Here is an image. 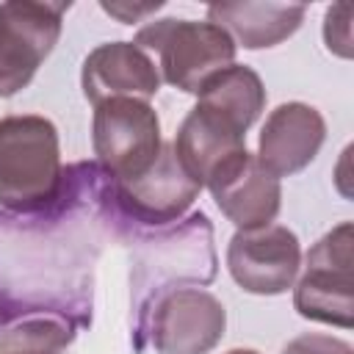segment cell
Segmentation results:
<instances>
[{
	"label": "cell",
	"instance_id": "cell-7",
	"mask_svg": "<svg viewBox=\"0 0 354 354\" xmlns=\"http://www.w3.org/2000/svg\"><path fill=\"white\" fill-rule=\"evenodd\" d=\"M351 243H354L351 221H343L307 252L304 274L293 293V307L299 310V315L318 324L351 329L354 324Z\"/></svg>",
	"mask_w": 354,
	"mask_h": 354
},
{
	"label": "cell",
	"instance_id": "cell-12",
	"mask_svg": "<svg viewBox=\"0 0 354 354\" xmlns=\"http://www.w3.org/2000/svg\"><path fill=\"white\" fill-rule=\"evenodd\" d=\"M324 138H326V124L313 105L282 102L268 113L260 130L254 158L268 174L279 180L310 166Z\"/></svg>",
	"mask_w": 354,
	"mask_h": 354
},
{
	"label": "cell",
	"instance_id": "cell-4",
	"mask_svg": "<svg viewBox=\"0 0 354 354\" xmlns=\"http://www.w3.org/2000/svg\"><path fill=\"white\" fill-rule=\"evenodd\" d=\"M133 44L155 53L163 80L188 94H199L213 75L235 61L232 36L207 19H155L136 33Z\"/></svg>",
	"mask_w": 354,
	"mask_h": 354
},
{
	"label": "cell",
	"instance_id": "cell-13",
	"mask_svg": "<svg viewBox=\"0 0 354 354\" xmlns=\"http://www.w3.org/2000/svg\"><path fill=\"white\" fill-rule=\"evenodd\" d=\"M80 83L86 100L94 105L113 97L149 100L160 88V72L149 53L133 41H108L86 55Z\"/></svg>",
	"mask_w": 354,
	"mask_h": 354
},
{
	"label": "cell",
	"instance_id": "cell-14",
	"mask_svg": "<svg viewBox=\"0 0 354 354\" xmlns=\"http://www.w3.org/2000/svg\"><path fill=\"white\" fill-rule=\"evenodd\" d=\"M174 155L183 163V169L205 185L210 171L224 163L230 155L246 149V130L235 124L221 111L196 102L188 116L183 119L177 138H174Z\"/></svg>",
	"mask_w": 354,
	"mask_h": 354
},
{
	"label": "cell",
	"instance_id": "cell-20",
	"mask_svg": "<svg viewBox=\"0 0 354 354\" xmlns=\"http://www.w3.org/2000/svg\"><path fill=\"white\" fill-rule=\"evenodd\" d=\"M160 6H163V3H147V6H130V3H102V11L130 25V22H138L141 17H147V14L158 11Z\"/></svg>",
	"mask_w": 354,
	"mask_h": 354
},
{
	"label": "cell",
	"instance_id": "cell-2",
	"mask_svg": "<svg viewBox=\"0 0 354 354\" xmlns=\"http://www.w3.org/2000/svg\"><path fill=\"white\" fill-rule=\"evenodd\" d=\"M122 241L133 246V307L136 329L158 296L185 282L205 285L216 277L213 227L205 213H191L166 227H138L122 218ZM133 329V332H136Z\"/></svg>",
	"mask_w": 354,
	"mask_h": 354
},
{
	"label": "cell",
	"instance_id": "cell-3",
	"mask_svg": "<svg viewBox=\"0 0 354 354\" xmlns=\"http://www.w3.org/2000/svg\"><path fill=\"white\" fill-rule=\"evenodd\" d=\"M64 180L58 130L36 113L0 119V207L33 213L47 207Z\"/></svg>",
	"mask_w": 354,
	"mask_h": 354
},
{
	"label": "cell",
	"instance_id": "cell-18",
	"mask_svg": "<svg viewBox=\"0 0 354 354\" xmlns=\"http://www.w3.org/2000/svg\"><path fill=\"white\" fill-rule=\"evenodd\" d=\"M351 3H335L326 8L324 17V41L329 47V53L340 55V58H351L354 47H351Z\"/></svg>",
	"mask_w": 354,
	"mask_h": 354
},
{
	"label": "cell",
	"instance_id": "cell-17",
	"mask_svg": "<svg viewBox=\"0 0 354 354\" xmlns=\"http://www.w3.org/2000/svg\"><path fill=\"white\" fill-rule=\"evenodd\" d=\"M77 326L53 318V315H30L6 324L0 335V354H64L75 340Z\"/></svg>",
	"mask_w": 354,
	"mask_h": 354
},
{
	"label": "cell",
	"instance_id": "cell-21",
	"mask_svg": "<svg viewBox=\"0 0 354 354\" xmlns=\"http://www.w3.org/2000/svg\"><path fill=\"white\" fill-rule=\"evenodd\" d=\"M227 354H257L254 348H232V351H227Z\"/></svg>",
	"mask_w": 354,
	"mask_h": 354
},
{
	"label": "cell",
	"instance_id": "cell-9",
	"mask_svg": "<svg viewBox=\"0 0 354 354\" xmlns=\"http://www.w3.org/2000/svg\"><path fill=\"white\" fill-rule=\"evenodd\" d=\"M202 183H196L174 155L171 144H163L158 160L149 171L136 180L113 183L111 196L122 218L138 227H166L185 216V210L199 196Z\"/></svg>",
	"mask_w": 354,
	"mask_h": 354
},
{
	"label": "cell",
	"instance_id": "cell-1",
	"mask_svg": "<svg viewBox=\"0 0 354 354\" xmlns=\"http://www.w3.org/2000/svg\"><path fill=\"white\" fill-rule=\"evenodd\" d=\"M122 216L97 160L64 169L58 196L33 213L0 210V324L53 315L91 324L94 268Z\"/></svg>",
	"mask_w": 354,
	"mask_h": 354
},
{
	"label": "cell",
	"instance_id": "cell-8",
	"mask_svg": "<svg viewBox=\"0 0 354 354\" xmlns=\"http://www.w3.org/2000/svg\"><path fill=\"white\" fill-rule=\"evenodd\" d=\"M69 3L11 0L0 3V97L25 88L61 36Z\"/></svg>",
	"mask_w": 354,
	"mask_h": 354
},
{
	"label": "cell",
	"instance_id": "cell-11",
	"mask_svg": "<svg viewBox=\"0 0 354 354\" xmlns=\"http://www.w3.org/2000/svg\"><path fill=\"white\" fill-rule=\"evenodd\" d=\"M221 213L238 230L268 227L282 205V188L274 174H268L260 160L241 149L218 163L205 180Z\"/></svg>",
	"mask_w": 354,
	"mask_h": 354
},
{
	"label": "cell",
	"instance_id": "cell-10",
	"mask_svg": "<svg viewBox=\"0 0 354 354\" xmlns=\"http://www.w3.org/2000/svg\"><path fill=\"white\" fill-rule=\"evenodd\" d=\"M301 263V246L293 230L268 224L257 230H238L227 246V268L232 279L257 296L285 293Z\"/></svg>",
	"mask_w": 354,
	"mask_h": 354
},
{
	"label": "cell",
	"instance_id": "cell-16",
	"mask_svg": "<svg viewBox=\"0 0 354 354\" xmlns=\"http://www.w3.org/2000/svg\"><path fill=\"white\" fill-rule=\"evenodd\" d=\"M199 102L221 111L235 124L249 130L266 105V86L254 69L230 64L199 88Z\"/></svg>",
	"mask_w": 354,
	"mask_h": 354
},
{
	"label": "cell",
	"instance_id": "cell-19",
	"mask_svg": "<svg viewBox=\"0 0 354 354\" xmlns=\"http://www.w3.org/2000/svg\"><path fill=\"white\" fill-rule=\"evenodd\" d=\"M279 354H354V348L332 335H321V332H307L293 337Z\"/></svg>",
	"mask_w": 354,
	"mask_h": 354
},
{
	"label": "cell",
	"instance_id": "cell-15",
	"mask_svg": "<svg viewBox=\"0 0 354 354\" xmlns=\"http://www.w3.org/2000/svg\"><path fill=\"white\" fill-rule=\"evenodd\" d=\"M304 11L299 3H213L207 6V22L224 28L246 50H260L293 36Z\"/></svg>",
	"mask_w": 354,
	"mask_h": 354
},
{
	"label": "cell",
	"instance_id": "cell-5",
	"mask_svg": "<svg viewBox=\"0 0 354 354\" xmlns=\"http://www.w3.org/2000/svg\"><path fill=\"white\" fill-rule=\"evenodd\" d=\"M91 144L100 169L113 183L141 177L163 149L155 108L136 97H113L94 105Z\"/></svg>",
	"mask_w": 354,
	"mask_h": 354
},
{
	"label": "cell",
	"instance_id": "cell-6",
	"mask_svg": "<svg viewBox=\"0 0 354 354\" xmlns=\"http://www.w3.org/2000/svg\"><path fill=\"white\" fill-rule=\"evenodd\" d=\"M227 326L224 304L202 288H174L152 301L133 332L141 351L149 340L158 354H207L218 346Z\"/></svg>",
	"mask_w": 354,
	"mask_h": 354
}]
</instances>
